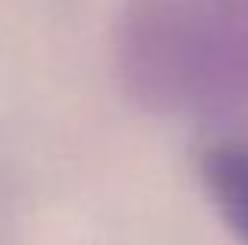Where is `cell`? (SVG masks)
<instances>
[{
  "label": "cell",
  "instance_id": "cell-1",
  "mask_svg": "<svg viewBox=\"0 0 248 245\" xmlns=\"http://www.w3.org/2000/svg\"><path fill=\"white\" fill-rule=\"evenodd\" d=\"M204 185L211 192L220 217L248 242V148L217 145L204 154Z\"/></svg>",
  "mask_w": 248,
  "mask_h": 245
}]
</instances>
